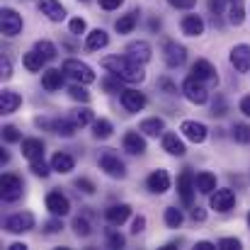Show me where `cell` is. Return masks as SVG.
Segmentation results:
<instances>
[{
	"label": "cell",
	"instance_id": "1",
	"mask_svg": "<svg viewBox=\"0 0 250 250\" xmlns=\"http://www.w3.org/2000/svg\"><path fill=\"white\" fill-rule=\"evenodd\" d=\"M100 66H102L107 73H112V76H117L119 81H124V83H141V81L146 78V73H144V63L134 61V59L126 56V54L104 56V59L100 61Z\"/></svg>",
	"mask_w": 250,
	"mask_h": 250
},
{
	"label": "cell",
	"instance_id": "2",
	"mask_svg": "<svg viewBox=\"0 0 250 250\" xmlns=\"http://www.w3.org/2000/svg\"><path fill=\"white\" fill-rule=\"evenodd\" d=\"M182 95H185L192 104H207V100H209L207 83L199 81V78H194V76L185 78V83H182Z\"/></svg>",
	"mask_w": 250,
	"mask_h": 250
},
{
	"label": "cell",
	"instance_id": "3",
	"mask_svg": "<svg viewBox=\"0 0 250 250\" xmlns=\"http://www.w3.org/2000/svg\"><path fill=\"white\" fill-rule=\"evenodd\" d=\"M63 73L71 76L76 83H83V85L95 83V73H92V68H90L87 63H83V61H78V59H68V61H63Z\"/></svg>",
	"mask_w": 250,
	"mask_h": 250
},
{
	"label": "cell",
	"instance_id": "4",
	"mask_svg": "<svg viewBox=\"0 0 250 250\" xmlns=\"http://www.w3.org/2000/svg\"><path fill=\"white\" fill-rule=\"evenodd\" d=\"M209 204H211V209H214V211L226 214V211H231V209L236 207V192H233V189H229V187L214 189V192L209 194Z\"/></svg>",
	"mask_w": 250,
	"mask_h": 250
},
{
	"label": "cell",
	"instance_id": "5",
	"mask_svg": "<svg viewBox=\"0 0 250 250\" xmlns=\"http://www.w3.org/2000/svg\"><path fill=\"white\" fill-rule=\"evenodd\" d=\"M32 229H34V214L32 211H17V214L5 219V231L7 233L17 236V233H27Z\"/></svg>",
	"mask_w": 250,
	"mask_h": 250
},
{
	"label": "cell",
	"instance_id": "6",
	"mask_svg": "<svg viewBox=\"0 0 250 250\" xmlns=\"http://www.w3.org/2000/svg\"><path fill=\"white\" fill-rule=\"evenodd\" d=\"M97 163H100V170H104V175H109V177H114V180L126 177V166H124V161H119V156L112 153V151H104V153L100 156Z\"/></svg>",
	"mask_w": 250,
	"mask_h": 250
},
{
	"label": "cell",
	"instance_id": "7",
	"mask_svg": "<svg viewBox=\"0 0 250 250\" xmlns=\"http://www.w3.org/2000/svg\"><path fill=\"white\" fill-rule=\"evenodd\" d=\"M194 192H197V185H194V175L192 170H182V175L177 177V194H180V202L185 207H192L194 204Z\"/></svg>",
	"mask_w": 250,
	"mask_h": 250
},
{
	"label": "cell",
	"instance_id": "8",
	"mask_svg": "<svg viewBox=\"0 0 250 250\" xmlns=\"http://www.w3.org/2000/svg\"><path fill=\"white\" fill-rule=\"evenodd\" d=\"M0 187H2V202H17V199L22 197V192H24L22 177H17V175H12V172H5V175H2Z\"/></svg>",
	"mask_w": 250,
	"mask_h": 250
},
{
	"label": "cell",
	"instance_id": "9",
	"mask_svg": "<svg viewBox=\"0 0 250 250\" xmlns=\"http://www.w3.org/2000/svg\"><path fill=\"white\" fill-rule=\"evenodd\" d=\"M185 59H187V49L182 44L170 42V39L163 42V61H166L167 68H180L185 63Z\"/></svg>",
	"mask_w": 250,
	"mask_h": 250
},
{
	"label": "cell",
	"instance_id": "10",
	"mask_svg": "<svg viewBox=\"0 0 250 250\" xmlns=\"http://www.w3.org/2000/svg\"><path fill=\"white\" fill-rule=\"evenodd\" d=\"M0 22H2V34H5V37H17V34L22 32V27H24L22 15H20L17 10H12V7H2Z\"/></svg>",
	"mask_w": 250,
	"mask_h": 250
},
{
	"label": "cell",
	"instance_id": "11",
	"mask_svg": "<svg viewBox=\"0 0 250 250\" xmlns=\"http://www.w3.org/2000/svg\"><path fill=\"white\" fill-rule=\"evenodd\" d=\"M46 209L51 211V216H68L71 214V199L61 189H54V192L46 194Z\"/></svg>",
	"mask_w": 250,
	"mask_h": 250
},
{
	"label": "cell",
	"instance_id": "12",
	"mask_svg": "<svg viewBox=\"0 0 250 250\" xmlns=\"http://www.w3.org/2000/svg\"><path fill=\"white\" fill-rule=\"evenodd\" d=\"M180 131H182V136H185L187 141H192V144L207 141V134H209V129H207L202 122H194V119H185V122L180 124Z\"/></svg>",
	"mask_w": 250,
	"mask_h": 250
},
{
	"label": "cell",
	"instance_id": "13",
	"mask_svg": "<svg viewBox=\"0 0 250 250\" xmlns=\"http://www.w3.org/2000/svg\"><path fill=\"white\" fill-rule=\"evenodd\" d=\"M122 148L129 153V156H144L146 153V139L141 131H126L124 139H122Z\"/></svg>",
	"mask_w": 250,
	"mask_h": 250
},
{
	"label": "cell",
	"instance_id": "14",
	"mask_svg": "<svg viewBox=\"0 0 250 250\" xmlns=\"http://www.w3.org/2000/svg\"><path fill=\"white\" fill-rule=\"evenodd\" d=\"M122 107L129 112V114H136V112H141L144 107H146V95L144 92H139V90H124L122 92Z\"/></svg>",
	"mask_w": 250,
	"mask_h": 250
},
{
	"label": "cell",
	"instance_id": "15",
	"mask_svg": "<svg viewBox=\"0 0 250 250\" xmlns=\"http://www.w3.org/2000/svg\"><path fill=\"white\" fill-rule=\"evenodd\" d=\"M231 66L238 71V73H248L250 71V46L248 44H236L231 49Z\"/></svg>",
	"mask_w": 250,
	"mask_h": 250
},
{
	"label": "cell",
	"instance_id": "16",
	"mask_svg": "<svg viewBox=\"0 0 250 250\" xmlns=\"http://www.w3.org/2000/svg\"><path fill=\"white\" fill-rule=\"evenodd\" d=\"M146 187H148L153 194H166L167 189H170V175H167V170H163V167L153 170V172L146 177Z\"/></svg>",
	"mask_w": 250,
	"mask_h": 250
},
{
	"label": "cell",
	"instance_id": "17",
	"mask_svg": "<svg viewBox=\"0 0 250 250\" xmlns=\"http://www.w3.org/2000/svg\"><path fill=\"white\" fill-rule=\"evenodd\" d=\"M124 54H126V56H131V59H134V61H139V63H148V61H151V56H153V49H151V44H148V42L139 39V42L126 44Z\"/></svg>",
	"mask_w": 250,
	"mask_h": 250
},
{
	"label": "cell",
	"instance_id": "18",
	"mask_svg": "<svg viewBox=\"0 0 250 250\" xmlns=\"http://www.w3.org/2000/svg\"><path fill=\"white\" fill-rule=\"evenodd\" d=\"M192 76L199 78V81H204V83H216L219 81V73H216L214 63L207 61V59H197L192 63Z\"/></svg>",
	"mask_w": 250,
	"mask_h": 250
},
{
	"label": "cell",
	"instance_id": "19",
	"mask_svg": "<svg viewBox=\"0 0 250 250\" xmlns=\"http://www.w3.org/2000/svg\"><path fill=\"white\" fill-rule=\"evenodd\" d=\"M129 216H131V207H129L126 202H122V204H112V207L104 209V219H107L109 226H122Z\"/></svg>",
	"mask_w": 250,
	"mask_h": 250
},
{
	"label": "cell",
	"instance_id": "20",
	"mask_svg": "<svg viewBox=\"0 0 250 250\" xmlns=\"http://www.w3.org/2000/svg\"><path fill=\"white\" fill-rule=\"evenodd\" d=\"M66 83V73H63V68L59 71V68H46L44 73H42V87L46 90V92H56V90H61Z\"/></svg>",
	"mask_w": 250,
	"mask_h": 250
},
{
	"label": "cell",
	"instance_id": "21",
	"mask_svg": "<svg viewBox=\"0 0 250 250\" xmlns=\"http://www.w3.org/2000/svg\"><path fill=\"white\" fill-rule=\"evenodd\" d=\"M39 12L46 15L51 22H63L66 20V7L59 0H39Z\"/></svg>",
	"mask_w": 250,
	"mask_h": 250
},
{
	"label": "cell",
	"instance_id": "22",
	"mask_svg": "<svg viewBox=\"0 0 250 250\" xmlns=\"http://www.w3.org/2000/svg\"><path fill=\"white\" fill-rule=\"evenodd\" d=\"M22 107V95L15 90H2L0 92V112L2 114H12Z\"/></svg>",
	"mask_w": 250,
	"mask_h": 250
},
{
	"label": "cell",
	"instance_id": "23",
	"mask_svg": "<svg viewBox=\"0 0 250 250\" xmlns=\"http://www.w3.org/2000/svg\"><path fill=\"white\" fill-rule=\"evenodd\" d=\"M107 44H109V34H107L104 29H100V27L85 34V49H87V51H100V49H104Z\"/></svg>",
	"mask_w": 250,
	"mask_h": 250
},
{
	"label": "cell",
	"instance_id": "24",
	"mask_svg": "<svg viewBox=\"0 0 250 250\" xmlns=\"http://www.w3.org/2000/svg\"><path fill=\"white\" fill-rule=\"evenodd\" d=\"M180 27H182V34H187V37L204 34V20L199 15H185L182 22H180Z\"/></svg>",
	"mask_w": 250,
	"mask_h": 250
},
{
	"label": "cell",
	"instance_id": "25",
	"mask_svg": "<svg viewBox=\"0 0 250 250\" xmlns=\"http://www.w3.org/2000/svg\"><path fill=\"white\" fill-rule=\"evenodd\" d=\"M44 141L42 139H22V156L27 161H37V158H44Z\"/></svg>",
	"mask_w": 250,
	"mask_h": 250
},
{
	"label": "cell",
	"instance_id": "26",
	"mask_svg": "<svg viewBox=\"0 0 250 250\" xmlns=\"http://www.w3.org/2000/svg\"><path fill=\"white\" fill-rule=\"evenodd\" d=\"M51 167H54V172L68 175V172H73V170H76V158H73L71 153L59 151V153H54V158H51Z\"/></svg>",
	"mask_w": 250,
	"mask_h": 250
},
{
	"label": "cell",
	"instance_id": "27",
	"mask_svg": "<svg viewBox=\"0 0 250 250\" xmlns=\"http://www.w3.org/2000/svg\"><path fill=\"white\" fill-rule=\"evenodd\" d=\"M78 129H81V126H78L73 119H63V117L54 119V124H51V131L59 134V136H63V139H73Z\"/></svg>",
	"mask_w": 250,
	"mask_h": 250
},
{
	"label": "cell",
	"instance_id": "28",
	"mask_svg": "<svg viewBox=\"0 0 250 250\" xmlns=\"http://www.w3.org/2000/svg\"><path fill=\"white\" fill-rule=\"evenodd\" d=\"M194 185H197V192L199 194H211L216 189V175L204 170V172H197L194 175Z\"/></svg>",
	"mask_w": 250,
	"mask_h": 250
},
{
	"label": "cell",
	"instance_id": "29",
	"mask_svg": "<svg viewBox=\"0 0 250 250\" xmlns=\"http://www.w3.org/2000/svg\"><path fill=\"white\" fill-rule=\"evenodd\" d=\"M161 144H163V151H166V153L177 156V158H180V156H185V151H187V148H185V144H182V139H180L177 134H170V131L163 134V141H161Z\"/></svg>",
	"mask_w": 250,
	"mask_h": 250
},
{
	"label": "cell",
	"instance_id": "30",
	"mask_svg": "<svg viewBox=\"0 0 250 250\" xmlns=\"http://www.w3.org/2000/svg\"><path fill=\"white\" fill-rule=\"evenodd\" d=\"M139 131H141L144 136H161V134L166 131V122H163L161 117H148V119H144V122L139 124Z\"/></svg>",
	"mask_w": 250,
	"mask_h": 250
},
{
	"label": "cell",
	"instance_id": "31",
	"mask_svg": "<svg viewBox=\"0 0 250 250\" xmlns=\"http://www.w3.org/2000/svg\"><path fill=\"white\" fill-rule=\"evenodd\" d=\"M136 24H139V10H131L129 15H122V17L114 22V29H117L119 34H131V32L136 29Z\"/></svg>",
	"mask_w": 250,
	"mask_h": 250
},
{
	"label": "cell",
	"instance_id": "32",
	"mask_svg": "<svg viewBox=\"0 0 250 250\" xmlns=\"http://www.w3.org/2000/svg\"><path fill=\"white\" fill-rule=\"evenodd\" d=\"M22 63H24V68L29 71V73H39L42 68H44V63H46V59L37 51V49H32V51H27L24 54V59H22Z\"/></svg>",
	"mask_w": 250,
	"mask_h": 250
},
{
	"label": "cell",
	"instance_id": "33",
	"mask_svg": "<svg viewBox=\"0 0 250 250\" xmlns=\"http://www.w3.org/2000/svg\"><path fill=\"white\" fill-rule=\"evenodd\" d=\"M226 12H229V22L231 24H243V20H246V10H243V0H229V7H226Z\"/></svg>",
	"mask_w": 250,
	"mask_h": 250
},
{
	"label": "cell",
	"instance_id": "34",
	"mask_svg": "<svg viewBox=\"0 0 250 250\" xmlns=\"http://www.w3.org/2000/svg\"><path fill=\"white\" fill-rule=\"evenodd\" d=\"M90 126H92V136H95V139H100V141L109 139V136H112V131H114V126H112V122H109V119H95Z\"/></svg>",
	"mask_w": 250,
	"mask_h": 250
},
{
	"label": "cell",
	"instance_id": "35",
	"mask_svg": "<svg viewBox=\"0 0 250 250\" xmlns=\"http://www.w3.org/2000/svg\"><path fill=\"white\" fill-rule=\"evenodd\" d=\"M163 221H166V226H170V229H180L182 221H185V216H182V211L177 207H167L166 211H163Z\"/></svg>",
	"mask_w": 250,
	"mask_h": 250
},
{
	"label": "cell",
	"instance_id": "36",
	"mask_svg": "<svg viewBox=\"0 0 250 250\" xmlns=\"http://www.w3.org/2000/svg\"><path fill=\"white\" fill-rule=\"evenodd\" d=\"M71 119H73L81 129L95 122V119H92V109H87V107H78V109H73V112H71Z\"/></svg>",
	"mask_w": 250,
	"mask_h": 250
},
{
	"label": "cell",
	"instance_id": "37",
	"mask_svg": "<svg viewBox=\"0 0 250 250\" xmlns=\"http://www.w3.org/2000/svg\"><path fill=\"white\" fill-rule=\"evenodd\" d=\"M71 229H73V233H76L78 238H87V236L92 233V226H90V221H87L85 216H76L73 224H71Z\"/></svg>",
	"mask_w": 250,
	"mask_h": 250
},
{
	"label": "cell",
	"instance_id": "38",
	"mask_svg": "<svg viewBox=\"0 0 250 250\" xmlns=\"http://www.w3.org/2000/svg\"><path fill=\"white\" fill-rule=\"evenodd\" d=\"M29 170L37 175V177H49L51 175V163H46L44 158H37V161H29Z\"/></svg>",
	"mask_w": 250,
	"mask_h": 250
},
{
	"label": "cell",
	"instance_id": "39",
	"mask_svg": "<svg viewBox=\"0 0 250 250\" xmlns=\"http://www.w3.org/2000/svg\"><path fill=\"white\" fill-rule=\"evenodd\" d=\"M34 49H37V51H39V54H42V56H44L46 61L56 59V54H59V51H56V46H54V44H51L49 39H39V42L34 44Z\"/></svg>",
	"mask_w": 250,
	"mask_h": 250
},
{
	"label": "cell",
	"instance_id": "40",
	"mask_svg": "<svg viewBox=\"0 0 250 250\" xmlns=\"http://www.w3.org/2000/svg\"><path fill=\"white\" fill-rule=\"evenodd\" d=\"M122 83H124V81H119L117 76H112V73H109V76H107L100 85H102V90H104V92L114 95V92H124V90H122Z\"/></svg>",
	"mask_w": 250,
	"mask_h": 250
},
{
	"label": "cell",
	"instance_id": "41",
	"mask_svg": "<svg viewBox=\"0 0 250 250\" xmlns=\"http://www.w3.org/2000/svg\"><path fill=\"white\" fill-rule=\"evenodd\" d=\"M104 236H107V246L109 248H124V243H126V238L119 231H114V229H107Z\"/></svg>",
	"mask_w": 250,
	"mask_h": 250
},
{
	"label": "cell",
	"instance_id": "42",
	"mask_svg": "<svg viewBox=\"0 0 250 250\" xmlns=\"http://www.w3.org/2000/svg\"><path fill=\"white\" fill-rule=\"evenodd\" d=\"M68 95L76 100V102H90V92L85 90V85L83 83H76V85H71V90H68Z\"/></svg>",
	"mask_w": 250,
	"mask_h": 250
},
{
	"label": "cell",
	"instance_id": "43",
	"mask_svg": "<svg viewBox=\"0 0 250 250\" xmlns=\"http://www.w3.org/2000/svg\"><path fill=\"white\" fill-rule=\"evenodd\" d=\"M231 136H233L238 144H250V126L248 124H236L233 131H231Z\"/></svg>",
	"mask_w": 250,
	"mask_h": 250
},
{
	"label": "cell",
	"instance_id": "44",
	"mask_svg": "<svg viewBox=\"0 0 250 250\" xmlns=\"http://www.w3.org/2000/svg\"><path fill=\"white\" fill-rule=\"evenodd\" d=\"M2 139H5L7 144H17V141H22V134L17 131V126L5 124V126H2Z\"/></svg>",
	"mask_w": 250,
	"mask_h": 250
},
{
	"label": "cell",
	"instance_id": "45",
	"mask_svg": "<svg viewBox=\"0 0 250 250\" xmlns=\"http://www.w3.org/2000/svg\"><path fill=\"white\" fill-rule=\"evenodd\" d=\"M73 185H76V189H78V192H83V194H95V189H97V187H95V182H92V180H87V177H78Z\"/></svg>",
	"mask_w": 250,
	"mask_h": 250
},
{
	"label": "cell",
	"instance_id": "46",
	"mask_svg": "<svg viewBox=\"0 0 250 250\" xmlns=\"http://www.w3.org/2000/svg\"><path fill=\"white\" fill-rule=\"evenodd\" d=\"M63 216H54V219H49L46 224H44V233H49V236H54V233H59L61 229H63V221H61Z\"/></svg>",
	"mask_w": 250,
	"mask_h": 250
},
{
	"label": "cell",
	"instance_id": "47",
	"mask_svg": "<svg viewBox=\"0 0 250 250\" xmlns=\"http://www.w3.org/2000/svg\"><path fill=\"white\" fill-rule=\"evenodd\" d=\"M226 109H229V107H226L224 95H216V97H214V104H211V114H214V117H224Z\"/></svg>",
	"mask_w": 250,
	"mask_h": 250
},
{
	"label": "cell",
	"instance_id": "48",
	"mask_svg": "<svg viewBox=\"0 0 250 250\" xmlns=\"http://www.w3.org/2000/svg\"><path fill=\"white\" fill-rule=\"evenodd\" d=\"M68 29H71V34H73V37H81V34H85L87 24H85L83 17H73V20H71V24H68Z\"/></svg>",
	"mask_w": 250,
	"mask_h": 250
},
{
	"label": "cell",
	"instance_id": "49",
	"mask_svg": "<svg viewBox=\"0 0 250 250\" xmlns=\"http://www.w3.org/2000/svg\"><path fill=\"white\" fill-rule=\"evenodd\" d=\"M0 78L2 81H10L12 78V63H10V59L5 54L0 56Z\"/></svg>",
	"mask_w": 250,
	"mask_h": 250
},
{
	"label": "cell",
	"instance_id": "50",
	"mask_svg": "<svg viewBox=\"0 0 250 250\" xmlns=\"http://www.w3.org/2000/svg\"><path fill=\"white\" fill-rule=\"evenodd\" d=\"M226 7H229V0H209V10H211L214 17H219Z\"/></svg>",
	"mask_w": 250,
	"mask_h": 250
},
{
	"label": "cell",
	"instance_id": "51",
	"mask_svg": "<svg viewBox=\"0 0 250 250\" xmlns=\"http://www.w3.org/2000/svg\"><path fill=\"white\" fill-rule=\"evenodd\" d=\"M216 246H219V250H238L241 248V241L238 238H221Z\"/></svg>",
	"mask_w": 250,
	"mask_h": 250
},
{
	"label": "cell",
	"instance_id": "52",
	"mask_svg": "<svg viewBox=\"0 0 250 250\" xmlns=\"http://www.w3.org/2000/svg\"><path fill=\"white\" fill-rule=\"evenodd\" d=\"M167 5L175 10H192L197 5V0H167Z\"/></svg>",
	"mask_w": 250,
	"mask_h": 250
},
{
	"label": "cell",
	"instance_id": "53",
	"mask_svg": "<svg viewBox=\"0 0 250 250\" xmlns=\"http://www.w3.org/2000/svg\"><path fill=\"white\" fill-rule=\"evenodd\" d=\"M158 87H161L166 95H175V92H177V85L172 83L170 78H161V81H158Z\"/></svg>",
	"mask_w": 250,
	"mask_h": 250
},
{
	"label": "cell",
	"instance_id": "54",
	"mask_svg": "<svg viewBox=\"0 0 250 250\" xmlns=\"http://www.w3.org/2000/svg\"><path fill=\"white\" fill-rule=\"evenodd\" d=\"M122 5H124V0H100V7H102V10H107V12L119 10Z\"/></svg>",
	"mask_w": 250,
	"mask_h": 250
},
{
	"label": "cell",
	"instance_id": "55",
	"mask_svg": "<svg viewBox=\"0 0 250 250\" xmlns=\"http://www.w3.org/2000/svg\"><path fill=\"white\" fill-rule=\"evenodd\" d=\"M189 216H192V221H204L207 219V211L202 209V207H189Z\"/></svg>",
	"mask_w": 250,
	"mask_h": 250
},
{
	"label": "cell",
	"instance_id": "56",
	"mask_svg": "<svg viewBox=\"0 0 250 250\" xmlns=\"http://www.w3.org/2000/svg\"><path fill=\"white\" fill-rule=\"evenodd\" d=\"M144 229H146V219H144V216H136V219L131 221V233H134V236H139Z\"/></svg>",
	"mask_w": 250,
	"mask_h": 250
},
{
	"label": "cell",
	"instance_id": "57",
	"mask_svg": "<svg viewBox=\"0 0 250 250\" xmlns=\"http://www.w3.org/2000/svg\"><path fill=\"white\" fill-rule=\"evenodd\" d=\"M34 124H37L39 129H46V131H51V124H54V119H46V117H37V119H34Z\"/></svg>",
	"mask_w": 250,
	"mask_h": 250
},
{
	"label": "cell",
	"instance_id": "58",
	"mask_svg": "<svg viewBox=\"0 0 250 250\" xmlns=\"http://www.w3.org/2000/svg\"><path fill=\"white\" fill-rule=\"evenodd\" d=\"M238 109L246 114V117H250V95H246V97H241V102H238Z\"/></svg>",
	"mask_w": 250,
	"mask_h": 250
},
{
	"label": "cell",
	"instance_id": "59",
	"mask_svg": "<svg viewBox=\"0 0 250 250\" xmlns=\"http://www.w3.org/2000/svg\"><path fill=\"white\" fill-rule=\"evenodd\" d=\"M194 248H197V250H216L219 246H214V243H209V241H199Z\"/></svg>",
	"mask_w": 250,
	"mask_h": 250
},
{
	"label": "cell",
	"instance_id": "60",
	"mask_svg": "<svg viewBox=\"0 0 250 250\" xmlns=\"http://www.w3.org/2000/svg\"><path fill=\"white\" fill-rule=\"evenodd\" d=\"M7 250H27L24 243H12V246H7Z\"/></svg>",
	"mask_w": 250,
	"mask_h": 250
},
{
	"label": "cell",
	"instance_id": "61",
	"mask_svg": "<svg viewBox=\"0 0 250 250\" xmlns=\"http://www.w3.org/2000/svg\"><path fill=\"white\" fill-rule=\"evenodd\" d=\"M151 29H153V32L161 29V20H151Z\"/></svg>",
	"mask_w": 250,
	"mask_h": 250
},
{
	"label": "cell",
	"instance_id": "62",
	"mask_svg": "<svg viewBox=\"0 0 250 250\" xmlns=\"http://www.w3.org/2000/svg\"><path fill=\"white\" fill-rule=\"evenodd\" d=\"M248 226H250V211H248Z\"/></svg>",
	"mask_w": 250,
	"mask_h": 250
},
{
	"label": "cell",
	"instance_id": "63",
	"mask_svg": "<svg viewBox=\"0 0 250 250\" xmlns=\"http://www.w3.org/2000/svg\"><path fill=\"white\" fill-rule=\"evenodd\" d=\"M83 2H87V0H83Z\"/></svg>",
	"mask_w": 250,
	"mask_h": 250
}]
</instances>
